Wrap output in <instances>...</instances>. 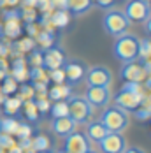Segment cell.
<instances>
[{
  "instance_id": "obj_20",
  "label": "cell",
  "mask_w": 151,
  "mask_h": 153,
  "mask_svg": "<svg viewBox=\"0 0 151 153\" xmlns=\"http://www.w3.org/2000/svg\"><path fill=\"white\" fill-rule=\"evenodd\" d=\"M21 25H19V19H5V25H4V33L7 37H19L21 35Z\"/></svg>"
},
{
  "instance_id": "obj_25",
  "label": "cell",
  "mask_w": 151,
  "mask_h": 153,
  "mask_svg": "<svg viewBox=\"0 0 151 153\" xmlns=\"http://www.w3.org/2000/svg\"><path fill=\"white\" fill-rule=\"evenodd\" d=\"M49 148V141L46 136H37L35 139H32V150L35 152H47Z\"/></svg>"
},
{
  "instance_id": "obj_4",
  "label": "cell",
  "mask_w": 151,
  "mask_h": 153,
  "mask_svg": "<svg viewBox=\"0 0 151 153\" xmlns=\"http://www.w3.org/2000/svg\"><path fill=\"white\" fill-rule=\"evenodd\" d=\"M67 104H69V116L76 122V125L77 123H86L90 120V116L93 114V106L84 97H74V95H70L69 100H67Z\"/></svg>"
},
{
  "instance_id": "obj_24",
  "label": "cell",
  "mask_w": 151,
  "mask_h": 153,
  "mask_svg": "<svg viewBox=\"0 0 151 153\" xmlns=\"http://www.w3.org/2000/svg\"><path fill=\"white\" fill-rule=\"evenodd\" d=\"M25 116L30 120V122H37L39 120V109L35 106L33 100H27L25 102Z\"/></svg>"
},
{
  "instance_id": "obj_1",
  "label": "cell",
  "mask_w": 151,
  "mask_h": 153,
  "mask_svg": "<svg viewBox=\"0 0 151 153\" xmlns=\"http://www.w3.org/2000/svg\"><path fill=\"white\" fill-rule=\"evenodd\" d=\"M139 44L141 39L134 33H123L120 37H116L114 42V56L121 62H134L139 58Z\"/></svg>"
},
{
  "instance_id": "obj_16",
  "label": "cell",
  "mask_w": 151,
  "mask_h": 153,
  "mask_svg": "<svg viewBox=\"0 0 151 153\" xmlns=\"http://www.w3.org/2000/svg\"><path fill=\"white\" fill-rule=\"evenodd\" d=\"M106 134H107V128L100 122H91L86 125V137L95 141V143H98Z\"/></svg>"
},
{
  "instance_id": "obj_18",
  "label": "cell",
  "mask_w": 151,
  "mask_h": 153,
  "mask_svg": "<svg viewBox=\"0 0 151 153\" xmlns=\"http://www.w3.org/2000/svg\"><path fill=\"white\" fill-rule=\"evenodd\" d=\"M2 106H4V111H5L7 116H14L16 113H19V107L23 106V100H21L19 95L18 97H5Z\"/></svg>"
},
{
  "instance_id": "obj_12",
  "label": "cell",
  "mask_w": 151,
  "mask_h": 153,
  "mask_svg": "<svg viewBox=\"0 0 151 153\" xmlns=\"http://www.w3.org/2000/svg\"><path fill=\"white\" fill-rule=\"evenodd\" d=\"M67 62L65 53L60 48H46V51L42 53V67L47 71H55V69H61L63 63Z\"/></svg>"
},
{
  "instance_id": "obj_2",
  "label": "cell",
  "mask_w": 151,
  "mask_h": 153,
  "mask_svg": "<svg viewBox=\"0 0 151 153\" xmlns=\"http://www.w3.org/2000/svg\"><path fill=\"white\" fill-rule=\"evenodd\" d=\"M98 122L107 128V132H123L128 127L130 118H128V111H125L118 106H106Z\"/></svg>"
},
{
  "instance_id": "obj_39",
  "label": "cell",
  "mask_w": 151,
  "mask_h": 153,
  "mask_svg": "<svg viewBox=\"0 0 151 153\" xmlns=\"http://www.w3.org/2000/svg\"><path fill=\"white\" fill-rule=\"evenodd\" d=\"M51 9H67V0H49Z\"/></svg>"
},
{
  "instance_id": "obj_19",
  "label": "cell",
  "mask_w": 151,
  "mask_h": 153,
  "mask_svg": "<svg viewBox=\"0 0 151 153\" xmlns=\"http://www.w3.org/2000/svg\"><path fill=\"white\" fill-rule=\"evenodd\" d=\"M70 21V14L67 9H56L53 14H51V23L58 28H65Z\"/></svg>"
},
{
  "instance_id": "obj_28",
  "label": "cell",
  "mask_w": 151,
  "mask_h": 153,
  "mask_svg": "<svg viewBox=\"0 0 151 153\" xmlns=\"http://www.w3.org/2000/svg\"><path fill=\"white\" fill-rule=\"evenodd\" d=\"M49 79H51L55 85H61V83H65V72H63V67H61V69H55V71H49Z\"/></svg>"
},
{
  "instance_id": "obj_47",
  "label": "cell",
  "mask_w": 151,
  "mask_h": 153,
  "mask_svg": "<svg viewBox=\"0 0 151 153\" xmlns=\"http://www.w3.org/2000/svg\"><path fill=\"white\" fill-rule=\"evenodd\" d=\"M4 5H5V0H0V9H2Z\"/></svg>"
},
{
  "instance_id": "obj_3",
  "label": "cell",
  "mask_w": 151,
  "mask_h": 153,
  "mask_svg": "<svg viewBox=\"0 0 151 153\" xmlns=\"http://www.w3.org/2000/svg\"><path fill=\"white\" fill-rule=\"evenodd\" d=\"M102 27H104V30H106L109 35L120 37L123 33H127L128 27H130V21H128V18L123 14L121 11L111 9V11H107V14L104 16V19H102Z\"/></svg>"
},
{
  "instance_id": "obj_29",
  "label": "cell",
  "mask_w": 151,
  "mask_h": 153,
  "mask_svg": "<svg viewBox=\"0 0 151 153\" xmlns=\"http://www.w3.org/2000/svg\"><path fill=\"white\" fill-rule=\"evenodd\" d=\"M30 65L32 67H42V51L39 49H32L30 51Z\"/></svg>"
},
{
  "instance_id": "obj_22",
  "label": "cell",
  "mask_w": 151,
  "mask_h": 153,
  "mask_svg": "<svg viewBox=\"0 0 151 153\" xmlns=\"http://www.w3.org/2000/svg\"><path fill=\"white\" fill-rule=\"evenodd\" d=\"M18 127H19V122L16 118H13V116H7V118L2 120V132H5L9 136L18 132Z\"/></svg>"
},
{
  "instance_id": "obj_21",
  "label": "cell",
  "mask_w": 151,
  "mask_h": 153,
  "mask_svg": "<svg viewBox=\"0 0 151 153\" xmlns=\"http://www.w3.org/2000/svg\"><path fill=\"white\" fill-rule=\"evenodd\" d=\"M49 113H51L53 118L69 116V104H67V100H56L53 106L49 107Z\"/></svg>"
},
{
  "instance_id": "obj_38",
  "label": "cell",
  "mask_w": 151,
  "mask_h": 153,
  "mask_svg": "<svg viewBox=\"0 0 151 153\" xmlns=\"http://www.w3.org/2000/svg\"><path fill=\"white\" fill-rule=\"evenodd\" d=\"M35 7L41 9L42 13H47L51 9V2L49 0H35Z\"/></svg>"
},
{
  "instance_id": "obj_43",
  "label": "cell",
  "mask_w": 151,
  "mask_h": 153,
  "mask_svg": "<svg viewBox=\"0 0 151 153\" xmlns=\"http://www.w3.org/2000/svg\"><path fill=\"white\" fill-rule=\"evenodd\" d=\"M7 153H23V148H19V146H13V148H9L7 150Z\"/></svg>"
},
{
  "instance_id": "obj_10",
  "label": "cell",
  "mask_w": 151,
  "mask_h": 153,
  "mask_svg": "<svg viewBox=\"0 0 151 153\" xmlns=\"http://www.w3.org/2000/svg\"><path fill=\"white\" fill-rule=\"evenodd\" d=\"M90 150V139L83 132H72L65 137L63 152L65 153H86Z\"/></svg>"
},
{
  "instance_id": "obj_30",
  "label": "cell",
  "mask_w": 151,
  "mask_h": 153,
  "mask_svg": "<svg viewBox=\"0 0 151 153\" xmlns=\"http://www.w3.org/2000/svg\"><path fill=\"white\" fill-rule=\"evenodd\" d=\"M16 143L14 139L11 137L9 134H5V132H0V148H4V150H9V148H13Z\"/></svg>"
},
{
  "instance_id": "obj_15",
  "label": "cell",
  "mask_w": 151,
  "mask_h": 153,
  "mask_svg": "<svg viewBox=\"0 0 151 153\" xmlns=\"http://www.w3.org/2000/svg\"><path fill=\"white\" fill-rule=\"evenodd\" d=\"M72 95V86L70 85H65V83H61V85H55L49 92H47V97L51 99V100H65V99H69Z\"/></svg>"
},
{
  "instance_id": "obj_42",
  "label": "cell",
  "mask_w": 151,
  "mask_h": 153,
  "mask_svg": "<svg viewBox=\"0 0 151 153\" xmlns=\"http://www.w3.org/2000/svg\"><path fill=\"white\" fill-rule=\"evenodd\" d=\"M144 28H146V33H148V35H151V16L146 19V21H144Z\"/></svg>"
},
{
  "instance_id": "obj_37",
  "label": "cell",
  "mask_w": 151,
  "mask_h": 153,
  "mask_svg": "<svg viewBox=\"0 0 151 153\" xmlns=\"http://www.w3.org/2000/svg\"><path fill=\"white\" fill-rule=\"evenodd\" d=\"M135 116L139 120H144V118H151V107H142V109H135Z\"/></svg>"
},
{
  "instance_id": "obj_48",
  "label": "cell",
  "mask_w": 151,
  "mask_h": 153,
  "mask_svg": "<svg viewBox=\"0 0 151 153\" xmlns=\"http://www.w3.org/2000/svg\"><path fill=\"white\" fill-rule=\"evenodd\" d=\"M86 153H98V152H95V150H91V148H90V150H88Z\"/></svg>"
},
{
  "instance_id": "obj_40",
  "label": "cell",
  "mask_w": 151,
  "mask_h": 153,
  "mask_svg": "<svg viewBox=\"0 0 151 153\" xmlns=\"http://www.w3.org/2000/svg\"><path fill=\"white\" fill-rule=\"evenodd\" d=\"M95 4H97L98 7H102V9H109V7L114 5V0H97Z\"/></svg>"
},
{
  "instance_id": "obj_8",
  "label": "cell",
  "mask_w": 151,
  "mask_h": 153,
  "mask_svg": "<svg viewBox=\"0 0 151 153\" xmlns=\"http://www.w3.org/2000/svg\"><path fill=\"white\" fill-rule=\"evenodd\" d=\"M88 67L79 60H67L63 63V72H65V81L72 86V85H79L84 76H86Z\"/></svg>"
},
{
  "instance_id": "obj_35",
  "label": "cell",
  "mask_w": 151,
  "mask_h": 153,
  "mask_svg": "<svg viewBox=\"0 0 151 153\" xmlns=\"http://www.w3.org/2000/svg\"><path fill=\"white\" fill-rule=\"evenodd\" d=\"M35 18H37V14H35L33 9H23V11H21V19H25L27 25H28V23H33Z\"/></svg>"
},
{
  "instance_id": "obj_26",
  "label": "cell",
  "mask_w": 151,
  "mask_h": 153,
  "mask_svg": "<svg viewBox=\"0 0 151 153\" xmlns=\"http://www.w3.org/2000/svg\"><path fill=\"white\" fill-rule=\"evenodd\" d=\"M28 76L33 79V83L35 81H44V83H47V76H46V72H44V67H32Z\"/></svg>"
},
{
  "instance_id": "obj_36",
  "label": "cell",
  "mask_w": 151,
  "mask_h": 153,
  "mask_svg": "<svg viewBox=\"0 0 151 153\" xmlns=\"http://www.w3.org/2000/svg\"><path fill=\"white\" fill-rule=\"evenodd\" d=\"M33 49V37H27L19 41V51H32Z\"/></svg>"
},
{
  "instance_id": "obj_9",
  "label": "cell",
  "mask_w": 151,
  "mask_h": 153,
  "mask_svg": "<svg viewBox=\"0 0 151 153\" xmlns=\"http://www.w3.org/2000/svg\"><path fill=\"white\" fill-rule=\"evenodd\" d=\"M114 102L118 107L125 109V111H135L144 102V93H135L121 88L120 93H116V97H114Z\"/></svg>"
},
{
  "instance_id": "obj_7",
  "label": "cell",
  "mask_w": 151,
  "mask_h": 153,
  "mask_svg": "<svg viewBox=\"0 0 151 153\" xmlns=\"http://www.w3.org/2000/svg\"><path fill=\"white\" fill-rule=\"evenodd\" d=\"M98 146L102 153H123L127 148V139L121 136V132H107L98 141Z\"/></svg>"
},
{
  "instance_id": "obj_13",
  "label": "cell",
  "mask_w": 151,
  "mask_h": 153,
  "mask_svg": "<svg viewBox=\"0 0 151 153\" xmlns=\"http://www.w3.org/2000/svg\"><path fill=\"white\" fill-rule=\"evenodd\" d=\"M121 77L125 81H132V83H142L148 74L144 71V67L141 63H137V60L134 62H125L123 69H121Z\"/></svg>"
},
{
  "instance_id": "obj_41",
  "label": "cell",
  "mask_w": 151,
  "mask_h": 153,
  "mask_svg": "<svg viewBox=\"0 0 151 153\" xmlns=\"http://www.w3.org/2000/svg\"><path fill=\"white\" fill-rule=\"evenodd\" d=\"M123 153H144V150H141L139 146H127Z\"/></svg>"
},
{
  "instance_id": "obj_27",
  "label": "cell",
  "mask_w": 151,
  "mask_h": 153,
  "mask_svg": "<svg viewBox=\"0 0 151 153\" xmlns=\"http://www.w3.org/2000/svg\"><path fill=\"white\" fill-rule=\"evenodd\" d=\"M139 56L141 58H146V60L151 56V41L150 39L141 41V44H139Z\"/></svg>"
},
{
  "instance_id": "obj_46",
  "label": "cell",
  "mask_w": 151,
  "mask_h": 153,
  "mask_svg": "<svg viewBox=\"0 0 151 153\" xmlns=\"http://www.w3.org/2000/svg\"><path fill=\"white\" fill-rule=\"evenodd\" d=\"M146 86H148V88H150V90H151V77H150V79H148V81H146Z\"/></svg>"
},
{
  "instance_id": "obj_33",
  "label": "cell",
  "mask_w": 151,
  "mask_h": 153,
  "mask_svg": "<svg viewBox=\"0 0 151 153\" xmlns=\"http://www.w3.org/2000/svg\"><path fill=\"white\" fill-rule=\"evenodd\" d=\"M32 134V128L30 125H27V123H19V127H18V132H16V136L19 139H28Z\"/></svg>"
},
{
  "instance_id": "obj_32",
  "label": "cell",
  "mask_w": 151,
  "mask_h": 153,
  "mask_svg": "<svg viewBox=\"0 0 151 153\" xmlns=\"http://www.w3.org/2000/svg\"><path fill=\"white\" fill-rule=\"evenodd\" d=\"M35 102V106H37V109H39V113H47L49 111V107H51V104H49V100L46 99V97H37V100H33Z\"/></svg>"
},
{
  "instance_id": "obj_23",
  "label": "cell",
  "mask_w": 151,
  "mask_h": 153,
  "mask_svg": "<svg viewBox=\"0 0 151 153\" xmlns=\"http://www.w3.org/2000/svg\"><path fill=\"white\" fill-rule=\"evenodd\" d=\"M0 88H2L4 95L7 97V95H11V93H14L16 90H18V81H16L13 76H5V79H4V85H2Z\"/></svg>"
},
{
  "instance_id": "obj_52",
  "label": "cell",
  "mask_w": 151,
  "mask_h": 153,
  "mask_svg": "<svg viewBox=\"0 0 151 153\" xmlns=\"http://www.w3.org/2000/svg\"><path fill=\"white\" fill-rule=\"evenodd\" d=\"M150 7H151V0H150Z\"/></svg>"
},
{
  "instance_id": "obj_45",
  "label": "cell",
  "mask_w": 151,
  "mask_h": 153,
  "mask_svg": "<svg viewBox=\"0 0 151 153\" xmlns=\"http://www.w3.org/2000/svg\"><path fill=\"white\" fill-rule=\"evenodd\" d=\"M4 99H5V95L2 92V88H0V106H2V102H4Z\"/></svg>"
},
{
  "instance_id": "obj_44",
  "label": "cell",
  "mask_w": 151,
  "mask_h": 153,
  "mask_svg": "<svg viewBox=\"0 0 151 153\" xmlns=\"http://www.w3.org/2000/svg\"><path fill=\"white\" fill-rule=\"evenodd\" d=\"M19 0H5V5H16Z\"/></svg>"
},
{
  "instance_id": "obj_49",
  "label": "cell",
  "mask_w": 151,
  "mask_h": 153,
  "mask_svg": "<svg viewBox=\"0 0 151 153\" xmlns=\"http://www.w3.org/2000/svg\"><path fill=\"white\" fill-rule=\"evenodd\" d=\"M0 132H2V118H0Z\"/></svg>"
},
{
  "instance_id": "obj_5",
  "label": "cell",
  "mask_w": 151,
  "mask_h": 153,
  "mask_svg": "<svg viewBox=\"0 0 151 153\" xmlns=\"http://www.w3.org/2000/svg\"><path fill=\"white\" fill-rule=\"evenodd\" d=\"M123 14L128 18L130 23H144L151 16V7L146 0H128L125 4Z\"/></svg>"
},
{
  "instance_id": "obj_31",
  "label": "cell",
  "mask_w": 151,
  "mask_h": 153,
  "mask_svg": "<svg viewBox=\"0 0 151 153\" xmlns=\"http://www.w3.org/2000/svg\"><path fill=\"white\" fill-rule=\"evenodd\" d=\"M13 77H14L16 81H25V79L28 77V72H27L25 65H19V67H14V69H13Z\"/></svg>"
},
{
  "instance_id": "obj_34",
  "label": "cell",
  "mask_w": 151,
  "mask_h": 153,
  "mask_svg": "<svg viewBox=\"0 0 151 153\" xmlns=\"http://www.w3.org/2000/svg\"><path fill=\"white\" fill-rule=\"evenodd\" d=\"M33 86H28V85H23L21 86V93H19V97H21V100H32L33 99Z\"/></svg>"
},
{
  "instance_id": "obj_17",
  "label": "cell",
  "mask_w": 151,
  "mask_h": 153,
  "mask_svg": "<svg viewBox=\"0 0 151 153\" xmlns=\"http://www.w3.org/2000/svg\"><path fill=\"white\" fill-rule=\"evenodd\" d=\"M93 2L91 0H67V9L76 16L84 14L86 11H90Z\"/></svg>"
},
{
  "instance_id": "obj_51",
  "label": "cell",
  "mask_w": 151,
  "mask_h": 153,
  "mask_svg": "<svg viewBox=\"0 0 151 153\" xmlns=\"http://www.w3.org/2000/svg\"><path fill=\"white\" fill-rule=\"evenodd\" d=\"M91 2H93V4H95V2H97V0H91Z\"/></svg>"
},
{
  "instance_id": "obj_50",
  "label": "cell",
  "mask_w": 151,
  "mask_h": 153,
  "mask_svg": "<svg viewBox=\"0 0 151 153\" xmlns=\"http://www.w3.org/2000/svg\"><path fill=\"white\" fill-rule=\"evenodd\" d=\"M55 153H65V152H63V150H60V152H55Z\"/></svg>"
},
{
  "instance_id": "obj_14",
  "label": "cell",
  "mask_w": 151,
  "mask_h": 153,
  "mask_svg": "<svg viewBox=\"0 0 151 153\" xmlns=\"http://www.w3.org/2000/svg\"><path fill=\"white\" fill-rule=\"evenodd\" d=\"M51 130L53 134H56L58 137H67L69 134H72L76 130V122L70 116H61V118H53L51 122Z\"/></svg>"
},
{
  "instance_id": "obj_11",
  "label": "cell",
  "mask_w": 151,
  "mask_h": 153,
  "mask_svg": "<svg viewBox=\"0 0 151 153\" xmlns=\"http://www.w3.org/2000/svg\"><path fill=\"white\" fill-rule=\"evenodd\" d=\"M84 99L93 107H106L111 100V90L109 86H88Z\"/></svg>"
},
{
  "instance_id": "obj_6",
  "label": "cell",
  "mask_w": 151,
  "mask_h": 153,
  "mask_svg": "<svg viewBox=\"0 0 151 153\" xmlns=\"http://www.w3.org/2000/svg\"><path fill=\"white\" fill-rule=\"evenodd\" d=\"M84 79L88 86H109L113 83V72L104 65H95L86 71Z\"/></svg>"
}]
</instances>
